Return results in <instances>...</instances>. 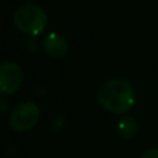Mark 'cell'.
Instances as JSON below:
<instances>
[{
	"mask_svg": "<svg viewBox=\"0 0 158 158\" xmlns=\"http://www.w3.org/2000/svg\"><path fill=\"white\" fill-rule=\"evenodd\" d=\"M141 158H158V147L147 150V151L143 154V157H141Z\"/></svg>",
	"mask_w": 158,
	"mask_h": 158,
	"instance_id": "7",
	"label": "cell"
},
{
	"mask_svg": "<svg viewBox=\"0 0 158 158\" xmlns=\"http://www.w3.org/2000/svg\"><path fill=\"white\" fill-rule=\"evenodd\" d=\"M24 81V73L20 64L14 62H6L0 64V94H14Z\"/></svg>",
	"mask_w": 158,
	"mask_h": 158,
	"instance_id": "4",
	"label": "cell"
},
{
	"mask_svg": "<svg viewBox=\"0 0 158 158\" xmlns=\"http://www.w3.org/2000/svg\"><path fill=\"white\" fill-rule=\"evenodd\" d=\"M46 23H48V15L38 4H23L14 13L15 27L27 35H39L46 28Z\"/></svg>",
	"mask_w": 158,
	"mask_h": 158,
	"instance_id": "2",
	"label": "cell"
},
{
	"mask_svg": "<svg viewBox=\"0 0 158 158\" xmlns=\"http://www.w3.org/2000/svg\"><path fill=\"white\" fill-rule=\"evenodd\" d=\"M39 108L31 101L21 102L13 109L9 119V125L17 133L28 131L38 123L39 120Z\"/></svg>",
	"mask_w": 158,
	"mask_h": 158,
	"instance_id": "3",
	"label": "cell"
},
{
	"mask_svg": "<svg viewBox=\"0 0 158 158\" xmlns=\"http://www.w3.org/2000/svg\"><path fill=\"white\" fill-rule=\"evenodd\" d=\"M44 49L53 59H62L66 56L67 51H69V46H67V42L62 35L56 32H51L44 39Z\"/></svg>",
	"mask_w": 158,
	"mask_h": 158,
	"instance_id": "5",
	"label": "cell"
},
{
	"mask_svg": "<svg viewBox=\"0 0 158 158\" xmlns=\"http://www.w3.org/2000/svg\"><path fill=\"white\" fill-rule=\"evenodd\" d=\"M97 98L101 106L110 114H125L136 104V91L129 81L110 78L101 84Z\"/></svg>",
	"mask_w": 158,
	"mask_h": 158,
	"instance_id": "1",
	"label": "cell"
},
{
	"mask_svg": "<svg viewBox=\"0 0 158 158\" xmlns=\"http://www.w3.org/2000/svg\"><path fill=\"white\" fill-rule=\"evenodd\" d=\"M139 131V126L136 119L131 116H123L118 122V133L123 139H133Z\"/></svg>",
	"mask_w": 158,
	"mask_h": 158,
	"instance_id": "6",
	"label": "cell"
}]
</instances>
